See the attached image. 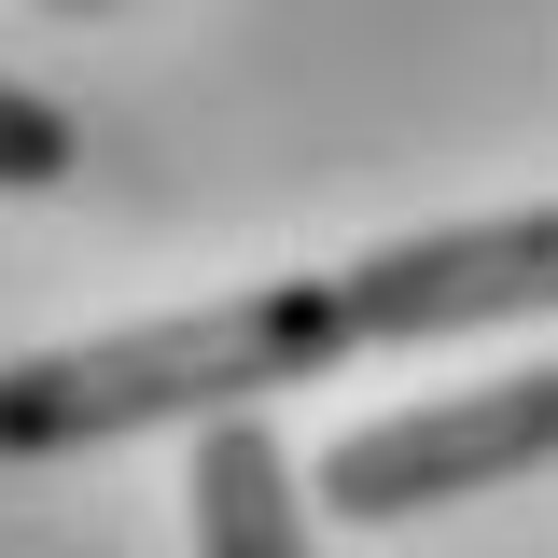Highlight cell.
Returning a JSON list of instances; mask_svg holds the SVG:
<instances>
[{"label": "cell", "instance_id": "1", "mask_svg": "<svg viewBox=\"0 0 558 558\" xmlns=\"http://www.w3.org/2000/svg\"><path fill=\"white\" fill-rule=\"evenodd\" d=\"M349 363V293L336 279H238L209 307H168L140 336H70L0 363V461H84L126 433H209L266 418V391H307Z\"/></svg>", "mask_w": 558, "mask_h": 558}, {"label": "cell", "instance_id": "3", "mask_svg": "<svg viewBox=\"0 0 558 558\" xmlns=\"http://www.w3.org/2000/svg\"><path fill=\"white\" fill-rule=\"evenodd\" d=\"M349 293V349H433L475 322H545L558 307V209H488V223H433L336 266Z\"/></svg>", "mask_w": 558, "mask_h": 558}, {"label": "cell", "instance_id": "4", "mask_svg": "<svg viewBox=\"0 0 558 558\" xmlns=\"http://www.w3.org/2000/svg\"><path fill=\"white\" fill-rule=\"evenodd\" d=\"M182 517L196 558H307V475L266 418H209L196 461H182Z\"/></svg>", "mask_w": 558, "mask_h": 558}, {"label": "cell", "instance_id": "2", "mask_svg": "<svg viewBox=\"0 0 558 558\" xmlns=\"http://www.w3.org/2000/svg\"><path fill=\"white\" fill-rule=\"evenodd\" d=\"M558 461V363H517L488 391H433V405H391L322 447V502L349 531H391V517H433V502H475V488H517Z\"/></svg>", "mask_w": 558, "mask_h": 558}, {"label": "cell", "instance_id": "5", "mask_svg": "<svg viewBox=\"0 0 558 558\" xmlns=\"http://www.w3.org/2000/svg\"><path fill=\"white\" fill-rule=\"evenodd\" d=\"M70 168H84L70 98H43V84H14V70H0V196H57Z\"/></svg>", "mask_w": 558, "mask_h": 558}, {"label": "cell", "instance_id": "6", "mask_svg": "<svg viewBox=\"0 0 558 558\" xmlns=\"http://www.w3.org/2000/svg\"><path fill=\"white\" fill-rule=\"evenodd\" d=\"M57 14H112V0H57Z\"/></svg>", "mask_w": 558, "mask_h": 558}]
</instances>
